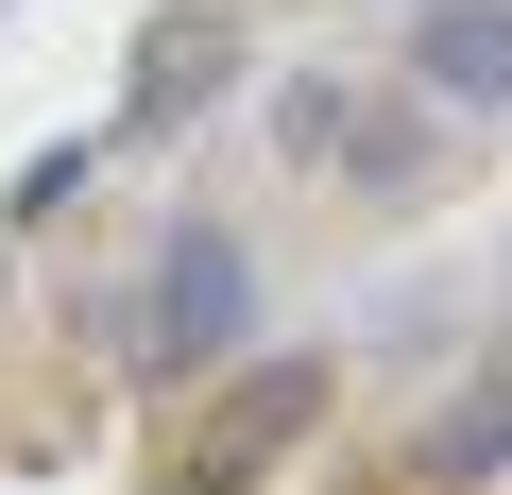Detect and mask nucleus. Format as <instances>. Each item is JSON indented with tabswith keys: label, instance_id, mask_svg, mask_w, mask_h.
<instances>
[{
	"label": "nucleus",
	"instance_id": "nucleus-1",
	"mask_svg": "<svg viewBox=\"0 0 512 495\" xmlns=\"http://www.w3.org/2000/svg\"><path fill=\"white\" fill-rule=\"evenodd\" d=\"M103 342H120V376H205V359H239L256 342V239L239 222H154V257H137V291H103L86 308Z\"/></svg>",
	"mask_w": 512,
	"mask_h": 495
},
{
	"label": "nucleus",
	"instance_id": "nucleus-7",
	"mask_svg": "<svg viewBox=\"0 0 512 495\" xmlns=\"http://www.w3.org/2000/svg\"><path fill=\"white\" fill-rule=\"evenodd\" d=\"M342 120H359V86H342V69H291V86H274V154H291V171H325V154H342Z\"/></svg>",
	"mask_w": 512,
	"mask_h": 495
},
{
	"label": "nucleus",
	"instance_id": "nucleus-2",
	"mask_svg": "<svg viewBox=\"0 0 512 495\" xmlns=\"http://www.w3.org/2000/svg\"><path fill=\"white\" fill-rule=\"evenodd\" d=\"M393 69L427 103H461V120H512V0H410Z\"/></svg>",
	"mask_w": 512,
	"mask_h": 495
},
{
	"label": "nucleus",
	"instance_id": "nucleus-4",
	"mask_svg": "<svg viewBox=\"0 0 512 495\" xmlns=\"http://www.w3.org/2000/svg\"><path fill=\"white\" fill-rule=\"evenodd\" d=\"M325 171H342L359 205H427V188H444V137H427V120H393V103H359Z\"/></svg>",
	"mask_w": 512,
	"mask_h": 495
},
{
	"label": "nucleus",
	"instance_id": "nucleus-6",
	"mask_svg": "<svg viewBox=\"0 0 512 495\" xmlns=\"http://www.w3.org/2000/svg\"><path fill=\"white\" fill-rule=\"evenodd\" d=\"M495 461H512V376H478V393L427 427V478H444V495H461V478H495Z\"/></svg>",
	"mask_w": 512,
	"mask_h": 495
},
{
	"label": "nucleus",
	"instance_id": "nucleus-5",
	"mask_svg": "<svg viewBox=\"0 0 512 495\" xmlns=\"http://www.w3.org/2000/svg\"><path fill=\"white\" fill-rule=\"evenodd\" d=\"M205 86H222V0H188V18H171V35H154V86H137V103H120V120H137V137H171V120H188V103H205Z\"/></svg>",
	"mask_w": 512,
	"mask_h": 495
},
{
	"label": "nucleus",
	"instance_id": "nucleus-3",
	"mask_svg": "<svg viewBox=\"0 0 512 495\" xmlns=\"http://www.w3.org/2000/svg\"><path fill=\"white\" fill-rule=\"evenodd\" d=\"M325 393H342L325 359H274V376H239V393H222V427H205V478H222V495H239V478H274V461L325 427Z\"/></svg>",
	"mask_w": 512,
	"mask_h": 495
}]
</instances>
